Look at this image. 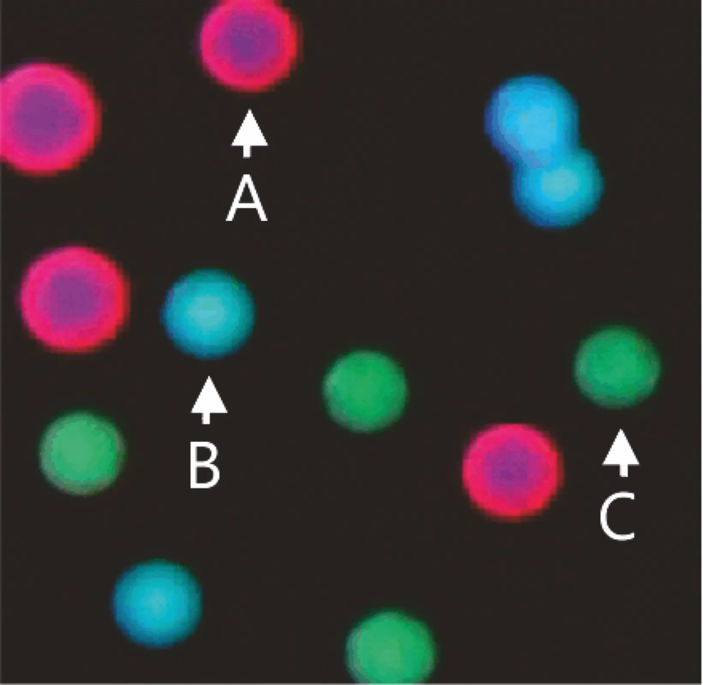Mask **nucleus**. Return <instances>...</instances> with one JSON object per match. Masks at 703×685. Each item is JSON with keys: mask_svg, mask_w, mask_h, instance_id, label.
Wrapping results in <instances>:
<instances>
[{"mask_svg": "<svg viewBox=\"0 0 703 685\" xmlns=\"http://www.w3.org/2000/svg\"><path fill=\"white\" fill-rule=\"evenodd\" d=\"M1 156L15 170L46 175L70 170L93 150L101 110L82 76L58 64L31 62L0 84Z\"/></svg>", "mask_w": 703, "mask_h": 685, "instance_id": "obj_1", "label": "nucleus"}, {"mask_svg": "<svg viewBox=\"0 0 703 685\" xmlns=\"http://www.w3.org/2000/svg\"><path fill=\"white\" fill-rule=\"evenodd\" d=\"M19 305L30 334L50 349L84 352L114 339L129 310V286L117 263L83 246L41 255L25 271Z\"/></svg>", "mask_w": 703, "mask_h": 685, "instance_id": "obj_2", "label": "nucleus"}, {"mask_svg": "<svg viewBox=\"0 0 703 685\" xmlns=\"http://www.w3.org/2000/svg\"><path fill=\"white\" fill-rule=\"evenodd\" d=\"M559 453L540 430L525 423L493 425L479 432L462 461L471 501L494 516L518 518L545 508L559 488Z\"/></svg>", "mask_w": 703, "mask_h": 685, "instance_id": "obj_3", "label": "nucleus"}, {"mask_svg": "<svg viewBox=\"0 0 703 685\" xmlns=\"http://www.w3.org/2000/svg\"><path fill=\"white\" fill-rule=\"evenodd\" d=\"M202 65L219 84L241 92L268 90L290 73L298 34L288 11L270 0H229L214 5L199 35Z\"/></svg>", "mask_w": 703, "mask_h": 685, "instance_id": "obj_4", "label": "nucleus"}, {"mask_svg": "<svg viewBox=\"0 0 703 685\" xmlns=\"http://www.w3.org/2000/svg\"><path fill=\"white\" fill-rule=\"evenodd\" d=\"M485 130L512 168L547 166L579 148L574 102L554 80L540 75L510 78L493 92Z\"/></svg>", "mask_w": 703, "mask_h": 685, "instance_id": "obj_5", "label": "nucleus"}, {"mask_svg": "<svg viewBox=\"0 0 703 685\" xmlns=\"http://www.w3.org/2000/svg\"><path fill=\"white\" fill-rule=\"evenodd\" d=\"M246 287L229 275L206 270L183 277L168 291L161 319L174 344L198 358H220L241 347L254 324Z\"/></svg>", "mask_w": 703, "mask_h": 685, "instance_id": "obj_6", "label": "nucleus"}, {"mask_svg": "<svg viewBox=\"0 0 703 685\" xmlns=\"http://www.w3.org/2000/svg\"><path fill=\"white\" fill-rule=\"evenodd\" d=\"M113 607L117 625L130 638L165 646L194 629L200 614V592L193 577L178 565L143 564L118 581Z\"/></svg>", "mask_w": 703, "mask_h": 685, "instance_id": "obj_7", "label": "nucleus"}, {"mask_svg": "<svg viewBox=\"0 0 703 685\" xmlns=\"http://www.w3.org/2000/svg\"><path fill=\"white\" fill-rule=\"evenodd\" d=\"M123 439L106 419L78 412L54 421L42 438L39 458L47 479L59 489L89 495L108 487L124 460Z\"/></svg>", "mask_w": 703, "mask_h": 685, "instance_id": "obj_8", "label": "nucleus"}, {"mask_svg": "<svg viewBox=\"0 0 703 685\" xmlns=\"http://www.w3.org/2000/svg\"><path fill=\"white\" fill-rule=\"evenodd\" d=\"M346 653L348 669L360 684L420 683L435 662L426 627L395 612L378 613L360 623L348 638Z\"/></svg>", "mask_w": 703, "mask_h": 685, "instance_id": "obj_9", "label": "nucleus"}, {"mask_svg": "<svg viewBox=\"0 0 703 685\" xmlns=\"http://www.w3.org/2000/svg\"><path fill=\"white\" fill-rule=\"evenodd\" d=\"M660 361L652 345L622 327L603 329L581 344L575 378L580 390L605 406L621 407L648 396L660 375Z\"/></svg>", "mask_w": 703, "mask_h": 685, "instance_id": "obj_10", "label": "nucleus"}, {"mask_svg": "<svg viewBox=\"0 0 703 685\" xmlns=\"http://www.w3.org/2000/svg\"><path fill=\"white\" fill-rule=\"evenodd\" d=\"M323 393L331 416L358 432L383 428L400 415L406 384L400 367L387 356L359 351L337 360L325 378Z\"/></svg>", "mask_w": 703, "mask_h": 685, "instance_id": "obj_11", "label": "nucleus"}, {"mask_svg": "<svg viewBox=\"0 0 703 685\" xmlns=\"http://www.w3.org/2000/svg\"><path fill=\"white\" fill-rule=\"evenodd\" d=\"M603 190L596 159L580 148L547 166L513 168L514 204L523 216L539 227L578 224L596 209Z\"/></svg>", "mask_w": 703, "mask_h": 685, "instance_id": "obj_12", "label": "nucleus"}]
</instances>
